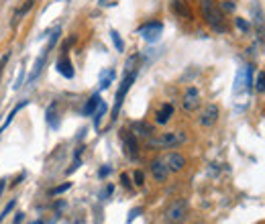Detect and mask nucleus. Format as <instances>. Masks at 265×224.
Here are the masks:
<instances>
[{
	"instance_id": "obj_1",
	"label": "nucleus",
	"mask_w": 265,
	"mask_h": 224,
	"mask_svg": "<svg viewBox=\"0 0 265 224\" xmlns=\"http://www.w3.org/2000/svg\"><path fill=\"white\" fill-rule=\"evenodd\" d=\"M200 6H202L204 20L210 25V29H214L216 33H226V22L216 0H200Z\"/></svg>"
},
{
	"instance_id": "obj_2",
	"label": "nucleus",
	"mask_w": 265,
	"mask_h": 224,
	"mask_svg": "<svg viewBox=\"0 0 265 224\" xmlns=\"http://www.w3.org/2000/svg\"><path fill=\"white\" fill-rule=\"evenodd\" d=\"M186 141H188L186 132H182V131H171V132L159 134L157 139H151V137H149V147H151V149H174V147H178V145H183Z\"/></svg>"
},
{
	"instance_id": "obj_3",
	"label": "nucleus",
	"mask_w": 265,
	"mask_h": 224,
	"mask_svg": "<svg viewBox=\"0 0 265 224\" xmlns=\"http://www.w3.org/2000/svg\"><path fill=\"white\" fill-rule=\"evenodd\" d=\"M188 216V202L186 200H176L171 202L169 208L165 210V224H182Z\"/></svg>"
},
{
	"instance_id": "obj_4",
	"label": "nucleus",
	"mask_w": 265,
	"mask_h": 224,
	"mask_svg": "<svg viewBox=\"0 0 265 224\" xmlns=\"http://www.w3.org/2000/svg\"><path fill=\"white\" fill-rule=\"evenodd\" d=\"M57 39H60V29H55L53 33H51V39H49V43H47V47L43 49V53L37 57V61H35V65H33V72H31V75H29V84H33L39 77V74L43 72V65H45V61H47V55H49V51L55 47V43H57Z\"/></svg>"
},
{
	"instance_id": "obj_5",
	"label": "nucleus",
	"mask_w": 265,
	"mask_h": 224,
	"mask_svg": "<svg viewBox=\"0 0 265 224\" xmlns=\"http://www.w3.org/2000/svg\"><path fill=\"white\" fill-rule=\"evenodd\" d=\"M135 77H137V70H133V72H126V74H124V77H122V84H121V88L117 90V98H114L112 118H117L119 110H121V106H122V100H124L126 92H129V90H131V86H133V82H135Z\"/></svg>"
},
{
	"instance_id": "obj_6",
	"label": "nucleus",
	"mask_w": 265,
	"mask_h": 224,
	"mask_svg": "<svg viewBox=\"0 0 265 224\" xmlns=\"http://www.w3.org/2000/svg\"><path fill=\"white\" fill-rule=\"evenodd\" d=\"M251 86H253V67L245 65V67H241V70L237 72V77H235V94L247 92Z\"/></svg>"
},
{
	"instance_id": "obj_7",
	"label": "nucleus",
	"mask_w": 265,
	"mask_h": 224,
	"mask_svg": "<svg viewBox=\"0 0 265 224\" xmlns=\"http://www.w3.org/2000/svg\"><path fill=\"white\" fill-rule=\"evenodd\" d=\"M137 33H139V35H141L145 41L155 43V41L161 37V33H163V25H161V22L151 20V22H145V25H141Z\"/></svg>"
},
{
	"instance_id": "obj_8",
	"label": "nucleus",
	"mask_w": 265,
	"mask_h": 224,
	"mask_svg": "<svg viewBox=\"0 0 265 224\" xmlns=\"http://www.w3.org/2000/svg\"><path fill=\"white\" fill-rule=\"evenodd\" d=\"M121 141H122L124 153L129 155L131 159H137V157H139V145H137V137L133 134V131H122L121 132Z\"/></svg>"
},
{
	"instance_id": "obj_9",
	"label": "nucleus",
	"mask_w": 265,
	"mask_h": 224,
	"mask_svg": "<svg viewBox=\"0 0 265 224\" xmlns=\"http://www.w3.org/2000/svg\"><path fill=\"white\" fill-rule=\"evenodd\" d=\"M182 106H183V110H188V112H194L196 108H198L200 106V92H198V90H196V88H188L186 94H183Z\"/></svg>"
},
{
	"instance_id": "obj_10",
	"label": "nucleus",
	"mask_w": 265,
	"mask_h": 224,
	"mask_svg": "<svg viewBox=\"0 0 265 224\" xmlns=\"http://www.w3.org/2000/svg\"><path fill=\"white\" fill-rule=\"evenodd\" d=\"M55 70H57V74H61L63 77H67V80H72V77L76 75V72H74V65H72L70 57H67V53H63L61 57L57 59V63H55Z\"/></svg>"
},
{
	"instance_id": "obj_11",
	"label": "nucleus",
	"mask_w": 265,
	"mask_h": 224,
	"mask_svg": "<svg viewBox=\"0 0 265 224\" xmlns=\"http://www.w3.org/2000/svg\"><path fill=\"white\" fill-rule=\"evenodd\" d=\"M218 114H221V110H218L216 104H208L204 108V112L200 114V125L202 127H212L214 122L218 120Z\"/></svg>"
},
{
	"instance_id": "obj_12",
	"label": "nucleus",
	"mask_w": 265,
	"mask_h": 224,
	"mask_svg": "<svg viewBox=\"0 0 265 224\" xmlns=\"http://www.w3.org/2000/svg\"><path fill=\"white\" fill-rule=\"evenodd\" d=\"M165 165L169 171H182L186 167V157L180 155V153H169L165 157Z\"/></svg>"
},
{
	"instance_id": "obj_13",
	"label": "nucleus",
	"mask_w": 265,
	"mask_h": 224,
	"mask_svg": "<svg viewBox=\"0 0 265 224\" xmlns=\"http://www.w3.org/2000/svg\"><path fill=\"white\" fill-rule=\"evenodd\" d=\"M151 173H153V177H155V182H165L167 173H169L165 161H161V159L151 161Z\"/></svg>"
},
{
	"instance_id": "obj_14",
	"label": "nucleus",
	"mask_w": 265,
	"mask_h": 224,
	"mask_svg": "<svg viewBox=\"0 0 265 224\" xmlns=\"http://www.w3.org/2000/svg\"><path fill=\"white\" fill-rule=\"evenodd\" d=\"M171 114H174V106H171V104H163V106L157 110L155 122H157V125H165V122L171 118Z\"/></svg>"
},
{
	"instance_id": "obj_15",
	"label": "nucleus",
	"mask_w": 265,
	"mask_h": 224,
	"mask_svg": "<svg viewBox=\"0 0 265 224\" xmlns=\"http://www.w3.org/2000/svg\"><path fill=\"white\" fill-rule=\"evenodd\" d=\"M102 102V100H100V94H94V96H90L88 98V102H86V106L82 108V114L84 116H92V114H94V110L98 108V104Z\"/></svg>"
},
{
	"instance_id": "obj_16",
	"label": "nucleus",
	"mask_w": 265,
	"mask_h": 224,
	"mask_svg": "<svg viewBox=\"0 0 265 224\" xmlns=\"http://www.w3.org/2000/svg\"><path fill=\"white\" fill-rule=\"evenodd\" d=\"M25 106H27V100H22L20 104H17V106H15L13 110H10V114H8L6 118H4V122H2V125H0V132H4V131L8 129V125H10V122L15 120V116L19 114V110H20V108H25Z\"/></svg>"
},
{
	"instance_id": "obj_17",
	"label": "nucleus",
	"mask_w": 265,
	"mask_h": 224,
	"mask_svg": "<svg viewBox=\"0 0 265 224\" xmlns=\"http://www.w3.org/2000/svg\"><path fill=\"white\" fill-rule=\"evenodd\" d=\"M251 13H253V19H255V25H257V29H261V33H265V19H263V10H261V6L255 2L251 6Z\"/></svg>"
},
{
	"instance_id": "obj_18",
	"label": "nucleus",
	"mask_w": 265,
	"mask_h": 224,
	"mask_svg": "<svg viewBox=\"0 0 265 224\" xmlns=\"http://www.w3.org/2000/svg\"><path fill=\"white\" fill-rule=\"evenodd\" d=\"M133 134H135V137H151L153 129L149 125H145V122H135V125H133Z\"/></svg>"
},
{
	"instance_id": "obj_19",
	"label": "nucleus",
	"mask_w": 265,
	"mask_h": 224,
	"mask_svg": "<svg viewBox=\"0 0 265 224\" xmlns=\"http://www.w3.org/2000/svg\"><path fill=\"white\" fill-rule=\"evenodd\" d=\"M114 77H117V72H114L112 67H110V70H104V72H102V74H100V90H106V88L112 84Z\"/></svg>"
},
{
	"instance_id": "obj_20",
	"label": "nucleus",
	"mask_w": 265,
	"mask_h": 224,
	"mask_svg": "<svg viewBox=\"0 0 265 224\" xmlns=\"http://www.w3.org/2000/svg\"><path fill=\"white\" fill-rule=\"evenodd\" d=\"M106 110H108V106H106V102H100L98 104V108L94 110V129H100V122H102V118H104V114H106Z\"/></svg>"
},
{
	"instance_id": "obj_21",
	"label": "nucleus",
	"mask_w": 265,
	"mask_h": 224,
	"mask_svg": "<svg viewBox=\"0 0 265 224\" xmlns=\"http://www.w3.org/2000/svg\"><path fill=\"white\" fill-rule=\"evenodd\" d=\"M55 108H57V102H53V104L47 108V116H45L51 129H57V127H60V118H57V114H55Z\"/></svg>"
},
{
	"instance_id": "obj_22",
	"label": "nucleus",
	"mask_w": 265,
	"mask_h": 224,
	"mask_svg": "<svg viewBox=\"0 0 265 224\" xmlns=\"http://www.w3.org/2000/svg\"><path fill=\"white\" fill-rule=\"evenodd\" d=\"M171 6H174V10H176L178 15L190 19V8H188L186 4H183V0H174V4H171Z\"/></svg>"
},
{
	"instance_id": "obj_23",
	"label": "nucleus",
	"mask_w": 265,
	"mask_h": 224,
	"mask_svg": "<svg viewBox=\"0 0 265 224\" xmlns=\"http://www.w3.org/2000/svg\"><path fill=\"white\" fill-rule=\"evenodd\" d=\"M110 39H112V43H114V47H117V51H124V43H122V39H121V35L117 31H110Z\"/></svg>"
},
{
	"instance_id": "obj_24",
	"label": "nucleus",
	"mask_w": 265,
	"mask_h": 224,
	"mask_svg": "<svg viewBox=\"0 0 265 224\" xmlns=\"http://www.w3.org/2000/svg\"><path fill=\"white\" fill-rule=\"evenodd\" d=\"M255 90H257L259 94L265 92V72H259V74H257V77H255Z\"/></svg>"
},
{
	"instance_id": "obj_25",
	"label": "nucleus",
	"mask_w": 265,
	"mask_h": 224,
	"mask_svg": "<svg viewBox=\"0 0 265 224\" xmlns=\"http://www.w3.org/2000/svg\"><path fill=\"white\" fill-rule=\"evenodd\" d=\"M33 4H35V0H27V4H25V6H20V8L17 10V15H15V22H17V20H19L22 15H27L29 10L33 8Z\"/></svg>"
},
{
	"instance_id": "obj_26",
	"label": "nucleus",
	"mask_w": 265,
	"mask_h": 224,
	"mask_svg": "<svg viewBox=\"0 0 265 224\" xmlns=\"http://www.w3.org/2000/svg\"><path fill=\"white\" fill-rule=\"evenodd\" d=\"M15 206H17V200H10V202H8V204L4 206V210H2V214H0V222H2V220H4V218H6L8 214H10V212H13V208H15Z\"/></svg>"
},
{
	"instance_id": "obj_27",
	"label": "nucleus",
	"mask_w": 265,
	"mask_h": 224,
	"mask_svg": "<svg viewBox=\"0 0 265 224\" xmlns=\"http://www.w3.org/2000/svg\"><path fill=\"white\" fill-rule=\"evenodd\" d=\"M72 187V184H63V186H57V187H53L51 192H49V196H57V194H63L65 189H70Z\"/></svg>"
},
{
	"instance_id": "obj_28",
	"label": "nucleus",
	"mask_w": 265,
	"mask_h": 224,
	"mask_svg": "<svg viewBox=\"0 0 265 224\" xmlns=\"http://www.w3.org/2000/svg\"><path fill=\"white\" fill-rule=\"evenodd\" d=\"M235 25H237V29H239V31H243V33H247V31H249V22H247L245 19H235Z\"/></svg>"
},
{
	"instance_id": "obj_29",
	"label": "nucleus",
	"mask_w": 265,
	"mask_h": 224,
	"mask_svg": "<svg viewBox=\"0 0 265 224\" xmlns=\"http://www.w3.org/2000/svg\"><path fill=\"white\" fill-rule=\"evenodd\" d=\"M133 179H135L137 186H143V184H145V175H143V171H135V173H133Z\"/></svg>"
},
{
	"instance_id": "obj_30",
	"label": "nucleus",
	"mask_w": 265,
	"mask_h": 224,
	"mask_svg": "<svg viewBox=\"0 0 265 224\" xmlns=\"http://www.w3.org/2000/svg\"><path fill=\"white\" fill-rule=\"evenodd\" d=\"M141 212H143V208H133V210L129 212V218H126V222H129V224H131V222H133V220H135L137 216H139V214H141Z\"/></svg>"
},
{
	"instance_id": "obj_31",
	"label": "nucleus",
	"mask_w": 265,
	"mask_h": 224,
	"mask_svg": "<svg viewBox=\"0 0 265 224\" xmlns=\"http://www.w3.org/2000/svg\"><path fill=\"white\" fill-rule=\"evenodd\" d=\"M221 10H226V13H233V10H235V4L230 2V0H224V2L221 4Z\"/></svg>"
},
{
	"instance_id": "obj_32",
	"label": "nucleus",
	"mask_w": 265,
	"mask_h": 224,
	"mask_svg": "<svg viewBox=\"0 0 265 224\" xmlns=\"http://www.w3.org/2000/svg\"><path fill=\"white\" fill-rule=\"evenodd\" d=\"M10 59V51L6 53V55H2V59H0V75H2V72H4V65H6V61Z\"/></svg>"
},
{
	"instance_id": "obj_33",
	"label": "nucleus",
	"mask_w": 265,
	"mask_h": 224,
	"mask_svg": "<svg viewBox=\"0 0 265 224\" xmlns=\"http://www.w3.org/2000/svg\"><path fill=\"white\" fill-rule=\"evenodd\" d=\"M80 165H82V161H80V155H76V161L72 163V167H70V169H67V173H74V171L78 169Z\"/></svg>"
},
{
	"instance_id": "obj_34",
	"label": "nucleus",
	"mask_w": 265,
	"mask_h": 224,
	"mask_svg": "<svg viewBox=\"0 0 265 224\" xmlns=\"http://www.w3.org/2000/svg\"><path fill=\"white\" fill-rule=\"evenodd\" d=\"M110 171H112V167H110V165H104V167H100L98 175H100V177H106V175H108Z\"/></svg>"
},
{
	"instance_id": "obj_35",
	"label": "nucleus",
	"mask_w": 265,
	"mask_h": 224,
	"mask_svg": "<svg viewBox=\"0 0 265 224\" xmlns=\"http://www.w3.org/2000/svg\"><path fill=\"white\" fill-rule=\"evenodd\" d=\"M121 182H122V186H124V187H131V182H129V175H126V173H122V175H121Z\"/></svg>"
},
{
	"instance_id": "obj_36",
	"label": "nucleus",
	"mask_w": 265,
	"mask_h": 224,
	"mask_svg": "<svg viewBox=\"0 0 265 224\" xmlns=\"http://www.w3.org/2000/svg\"><path fill=\"white\" fill-rule=\"evenodd\" d=\"M22 218H25V214H22V212H17V216H15L13 224H20V222H22Z\"/></svg>"
},
{
	"instance_id": "obj_37",
	"label": "nucleus",
	"mask_w": 265,
	"mask_h": 224,
	"mask_svg": "<svg viewBox=\"0 0 265 224\" xmlns=\"http://www.w3.org/2000/svg\"><path fill=\"white\" fill-rule=\"evenodd\" d=\"M112 189H114V187H112V186H108V187L104 189V192H102V194H100V198H102V200H104L106 196H110V194H112Z\"/></svg>"
},
{
	"instance_id": "obj_38",
	"label": "nucleus",
	"mask_w": 265,
	"mask_h": 224,
	"mask_svg": "<svg viewBox=\"0 0 265 224\" xmlns=\"http://www.w3.org/2000/svg\"><path fill=\"white\" fill-rule=\"evenodd\" d=\"M4 186H6L4 182H0V194H2V192H4Z\"/></svg>"
},
{
	"instance_id": "obj_39",
	"label": "nucleus",
	"mask_w": 265,
	"mask_h": 224,
	"mask_svg": "<svg viewBox=\"0 0 265 224\" xmlns=\"http://www.w3.org/2000/svg\"><path fill=\"white\" fill-rule=\"evenodd\" d=\"M100 4H102V6H106V4H108V0H100Z\"/></svg>"
},
{
	"instance_id": "obj_40",
	"label": "nucleus",
	"mask_w": 265,
	"mask_h": 224,
	"mask_svg": "<svg viewBox=\"0 0 265 224\" xmlns=\"http://www.w3.org/2000/svg\"><path fill=\"white\" fill-rule=\"evenodd\" d=\"M33 224H45L43 220H35V222H33Z\"/></svg>"
}]
</instances>
